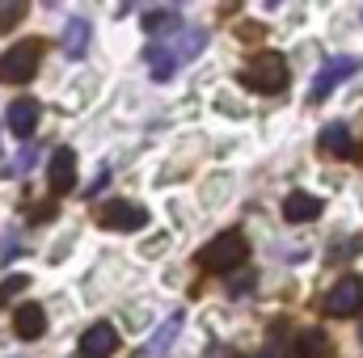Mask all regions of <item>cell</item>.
Wrapping results in <instances>:
<instances>
[{
  "mask_svg": "<svg viewBox=\"0 0 363 358\" xmlns=\"http://www.w3.org/2000/svg\"><path fill=\"white\" fill-rule=\"evenodd\" d=\"M203 51H207V30H194V25H186L178 34H169V38H157V42H148V51H144L148 76H152V81H169L182 64H190V59L203 55Z\"/></svg>",
  "mask_w": 363,
  "mask_h": 358,
  "instance_id": "1",
  "label": "cell"
},
{
  "mask_svg": "<svg viewBox=\"0 0 363 358\" xmlns=\"http://www.w3.org/2000/svg\"><path fill=\"white\" fill-rule=\"evenodd\" d=\"M194 262L203 270H211V274H233V270H241L250 262V241H245L241 232H220L211 245L199 249Z\"/></svg>",
  "mask_w": 363,
  "mask_h": 358,
  "instance_id": "2",
  "label": "cell"
},
{
  "mask_svg": "<svg viewBox=\"0 0 363 358\" xmlns=\"http://www.w3.org/2000/svg\"><path fill=\"white\" fill-rule=\"evenodd\" d=\"M287 81H291V72H287V59L279 55V51H262V55H254L245 68H241V85L250 93H283L287 89Z\"/></svg>",
  "mask_w": 363,
  "mask_h": 358,
  "instance_id": "3",
  "label": "cell"
},
{
  "mask_svg": "<svg viewBox=\"0 0 363 358\" xmlns=\"http://www.w3.org/2000/svg\"><path fill=\"white\" fill-rule=\"evenodd\" d=\"M38 59H43V47H38L34 38L13 42V47L0 55V81H4V85H26V81H34Z\"/></svg>",
  "mask_w": 363,
  "mask_h": 358,
  "instance_id": "4",
  "label": "cell"
},
{
  "mask_svg": "<svg viewBox=\"0 0 363 358\" xmlns=\"http://www.w3.org/2000/svg\"><path fill=\"white\" fill-rule=\"evenodd\" d=\"M359 72V59L355 55H334L317 76H313V85H308V101H321V97H330V93L338 89L342 81H351Z\"/></svg>",
  "mask_w": 363,
  "mask_h": 358,
  "instance_id": "5",
  "label": "cell"
},
{
  "mask_svg": "<svg viewBox=\"0 0 363 358\" xmlns=\"http://www.w3.org/2000/svg\"><path fill=\"white\" fill-rule=\"evenodd\" d=\"M97 219H101V228H114V232H140L148 224V211L131 198H110Z\"/></svg>",
  "mask_w": 363,
  "mask_h": 358,
  "instance_id": "6",
  "label": "cell"
},
{
  "mask_svg": "<svg viewBox=\"0 0 363 358\" xmlns=\"http://www.w3.org/2000/svg\"><path fill=\"white\" fill-rule=\"evenodd\" d=\"M359 308H363V278L359 274L338 278V282L330 287V295H325V312H330V316H351V312H359Z\"/></svg>",
  "mask_w": 363,
  "mask_h": 358,
  "instance_id": "7",
  "label": "cell"
},
{
  "mask_svg": "<svg viewBox=\"0 0 363 358\" xmlns=\"http://www.w3.org/2000/svg\"><path fill=\"white\" fill-rule=\"evenodd\" d=\"M13 333L21 342H38L47 333V308L43 304H17L13 308Z\"/></svg>",
  "mask_w": 363,
  "mask_h": 358,
  "instance_id": "8",
  "label": "cell"
},
{
  "mask_svg": "<svg viewBox=\"0 0 363 358\" xmlns=\"http://www.w3.org/2000/svg\"><path fill=\"white\" fill-rule=\"evenodd\" d=\"M114 350H118V333H114V325L97 321V325H89V329L81 333V358H110Z\"/></svg>",
  "mask_w": 363,
  "mask_h": 358,
  "instance_id": "9",
  "label": "cell"
},
{
  "mask_svg": "<svg viewBox=\"0 0 363 358\" xmlns=\"http://www.w3.org/2000/svg\"><path fill=\"white\" fill-rule=\"evenodd\" d=\"M321 211H325V202H321L317 194H308V190H291V194L283 198V219H287V224H313Z\"/></svg>",
  "mask_w": 363,
  "mask_h": 358,
  "instance_id": "10",
  "label": "cell"
},
{
  "mask_svg": "<svg viewBox=\"0 0 363 358\" xmlns=\"http://www.w3.org/2000/svg\"><path fill=\"white\" fill-rule=\"evenodd\" d=\"M47 181H51L55 194H68V190L77 185V152H72V148H55V152H51Z\"/></svg>",
  "mask_w": 363,
  "mask_h": 358,
  "instance_id": "11",
  "label": "cell"
},
{
  "mask_svg": "<svg viewBox=\"0 0 363 358\" xmlns=\"http://www.w3.org/2000/svg\"><path fill=\"white\" fill-rule=\"evenodd\" d=\"M9 131L17 135V139H30L34 135V127H38V101H30V97H21V101H13L9 105Z\"/></svg>",
  "mask_w": 363,
  "mask_h": 358,
  "instance_id": "12",
  "label": "cell"
},
{
  "mask_svg": "<svg viewBox=\"0 0 363 358\" xmlns=\"http://www.w3.org/2000/svg\"><path fill=\"white\" fill-rule=\"evenodd\" d=\"M287 358H334V346L321 329H304L296 342H291V354Z\"/></svg>",
  "mask_w": 363,
  "mask_h": 358,
  "instance_id": "13",
  "label": "cell"
},
{
  "mask_svg": "<svg viewBox=\"0 0 363 358\" xmlns=\"http://www.w3.org/2000/svg\"><path fill=\"white\" fill-rule=\"evenodd\" d=\"M144 30H148V34H152V42H157V38H169V34L186 30V25H182L178 8H148V13H144Z\"/></svg>",
  "mask_w": 363,
  "mask_h": 358,
  "instance_id": "14",
  "label": "cell"
},
{
  "mask_svg": "<svg viewBox=\"0 0 363 358\" xmlns=\"http://www.w3.org/2000/svg\"><path fill=\"white\" fill-rule=\"evenodd\" d=\"M89 21H85V17H72V21H68V25H64V55H68V59H81V55H85V51H89Z\"/></svg>",
  "mask_w": 363,
  "mask_h": 358,
  "instance_id": "15",
  "label": "cell"
},
{
  "mask_svg": "<svg viewBox=\"0 0 363 358\" xmlns=\"http://www.w3.org/2000/svg\"><path fill=\"white\" fill-rule=\"evenodd\" d=\"M321 148L334 152V156H355V139H351V131H347L342 122H330V127L321 131Z\"/></svg>",
  "mask_w": 363,
  "mask_h": 358,
  "instance_id": "16",
  "label": "cell"
},
{
  "mask_svg": "<svg viewBox=\"0 0 363 358\" xmlns=\"http://www.w3.org/2000/svg\"><path fill=\"white\" fill-rule=\"evenodd\" d=\"M178 333H182V312H174V316H169V321L152 333V342H148V350H144V354H148V358L165 354V350L174 346V337H178Z\"/></svg>",
  "mask_w": 363,
  "mask_h": 358,
  "instance_id": "17",
  "label": "cell"
},
{
  "mask_svg": "<svg viewBox=\"0 0 363 358\" xmlns=\"http://www.w3.org/2000/svg\"><path fill=\"white\" fill-rule=\"evenodd\" d=\"M26 17V4L21 0H0V30H9L13 21H21Z\"/></svg>",
  "mask_w": 363,
  "mask_h": 358,
  "instance_id": "18",
  "label": "cell"
},
{
  "mask_svg": "<svg viewBox=\"0 0 363 358\" xmlns=\"http://www.w3.org/2000/svg\"><path fill=\"white\" fill-rule=\"evenodd\" d=\"M26 287H30V278H26V274H13V278H4V282H0V304H9L13 295H21Z\"/></svg>",
  "mask_w": 363,
  "mask_h": 358,
  "instance_id": "19",
  "label": "cell"
},
{
  "mask_svg": "<svg viewBox=\"0 0 363 358\" xmlns=\"http://www.w3.org/2000/svg\"><path fill=\"white\" fill-rule=\"evenodd\" d=\"M34 156H38V152H34V148H26V152H21V156H17V161H13V165L4 169V173H9V178H21V173H30V165H34Z\"/></svg>",
  "mask_w": 363,
  "mask_h": 358,
  "instance_id": "20",
  "label": "cell"
},
{
  "mask_svg": "<svg viewBox=\"0 0 363 358\" xmlns=\"http://www.w3.org/2000/svg\"><path fill=\"white\" fill-rule=\"evenodd\" d=\"M359 337H363V321H359Z\"/></svg>",
  "mask_w": 363,
  "mask_h": 358,
  "instance_id": "21",
  "label": "cell"
}]
</instances>
